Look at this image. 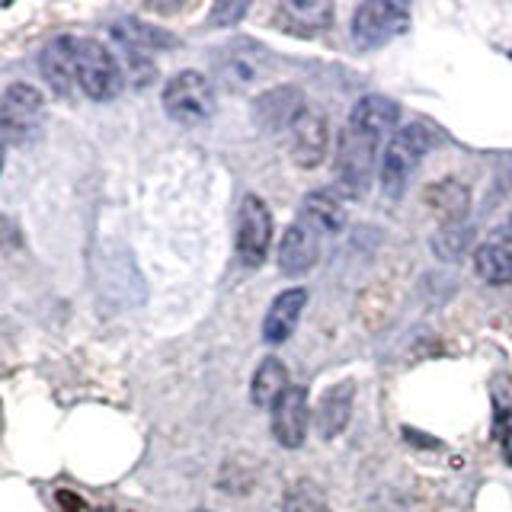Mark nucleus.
Returning <instances> with one entry per match:
<instances>
[{"instance_id":"a878e982","label":"nucleus","mask_w":512,"mask_h":512,"mask_svg":"<svg viewBox=\"0 0 512 512\" xmlns=\"http://www.w3.org/2000/svg\"><path fill=\"white\" fill-rule=\"evenodd\" d=\"M0 170H4V144H0Z\"/></svg>"},{"instance_id":"4be33fe9","label":"nucleus","mask_w":512,"mask_h":512,"mask_svg":"<svg viewBox=\"0 0 512 512\" xmlns=\"http://www.w3.org/2000/svg\"><path fill=\"white\" fill-rule=\"evenodd\" d=\"M468 240H471V228H464V224H448V228L436 237V250L445 256V260H455V256L468 247Z\"/></svg>"},{"instance_id":"4468645a","label":"nucleus","mask_w":512,"mask_h":512,"mask_svg":"<svg viewBox=\"0 0 512 512\" xmlns=\"http://www.w3.org/2000/svg\"><path fill=\"white\" fill-rule=\"evenodd\" d=\"M74 55H77V36H58L45 45V52L39 58L42 77L48 80V87L61 96H71L77 90Z\"/></svg>"},{"instance_id":"a211bd4d","label":"nucleus","mask_w":512,"mask_h":512,"mask_svg":"<svg viewBox=\"0 0 512 512\" xmlns=\"http://www.w3.org/2000/svg\"><path fill=\"white\" fill-rule=\"evenodd\" d=\"M288 388H292V384H288V368L282 365V359L269 356L256 368L253 384H250V400L256 407H272Z\"/></svg>"},{"instance_id":"1a4fd4ad","label":"nucleus","mask_w":512,"mask_h":512,"mask_svg":"<svg viewBox=\"0 0 512 512\" xmlns=\"http://www.w3.org/2000/svg\"><path fill=\"white\" fill-rule=\"evenodd\" d=\"M272 244V215L260 196H244L237 215V256L244 266H260Z\"/></svg>"},{"instance_id":"9b49d317","label":"nucleus","mask_w":512,"mask_h":512,"mask_svg":"<svg viewBox=\"0 0 512 512\" xmlns=\"http://www.w3.org/2000/svg\"><path fill=\"white\" fill-rule=\"evenodd\" d=\"M327 138H330V132H327V119L320 116L317 109H308L304 106L298 116H295V122H292V128H288V144H292V160L298 167H317L320 160H324V154H327Z\"/></svg>"},{"instance_id":"2eb2a0df","label":"nucleus","mask_w":512,"mask_h":512,"mask_svg":"<svg viewBox=\"0 0 512 512\" xmlns=\"http://www.w3.org/2000/svg\"><path fill=\"white\" fill-rule=\"evenodd\" d=\"M304 308H308V292H304V288H288V292L276 295V301L269 304L266 320H263V340L272 346L285 343L288 336L295 333Z\"/></svg>"},{"instance_id":"0eeeda50","label":"nucleus","mask_w":512,"mask_h":512,"mask_svg":"<svg viewBox=\"0 0 512 512\" xmlns=\"http://www.w3.org/2000/svg\"><path fill=\"white\" fill-rule=\"evenodd\" d=\"M410 29V10L404 4H391V0H372V4H359L352 13V42L365 52L388 45L391 39L404 36Z\"/></svg>"},{"instance_id":"b1692460","label":"nucleus","mask_w":512,"mask_h":512,"mask_svg":"<svg viewBox=\"0 0 512 512\" xmlns=\"http://www.w3.org/2000/svg\"><path fill=\"white\" fill-rule=\"evenodd\" d=\"M244 13H247V4H218V7L212 10V23H215V26H231V23H237Z\"/></svg>"},{"instance_id":"f8f14e48","label":"nucleus","mask_w":512,"mask_h":512,"mask_svg":"<svg viewBox=\"0 0 512 512\" xmlns=\"http://www.w3.org/2000/svg\"><path fill=\"white\" fill-rule=\"evenodd\" d=\"M276 23L292 36L314 39L333 23V4L327 0H282L276 7Z\"/></svg>"},{"instance_id":"dca6fc26","label":"nucleus","mask_w":512,"mask_h":512,"mask_svg":"<svg viewBox=\"0 0 512 512\" xmlns=\"http://www.w3.org/2000/svg\"><path fill=\"white\" fill-rule=\"evenodd\" d=\"M352 397H356V384L340 381V384H333V388H327L324 397L317 400L314 423H317V432L324 439L340 436V432L346 429L349 416H352Z\"/></svg>"},{"instance_id":"393cba45","label":"nucleus","mask_w":512,"mask_h":512,"mask_svg":"<svg viewBox=\"0 0 512 512\" xmlns=\"http://www.w3.org/2000/svg\"><path fill=\"white\" fill-rule=\"evenodd\" d=\"M77 512V509H74ZM80 512H119V509H80Z\"/></svg>"},{"instance_id":"f03ea898","label":"nucleus","mask_w":512,"mask_h":512,"mask_svg":"<svg viewBox=\"0 0 512 512\" xmlns=\"http://www.w3.org/2000/svg\"><path fill=\"white\" fill-rule=\"evenodd\" d=\"M343 221H346L343 205L330 192H311V196H304L295 224L285 231L279 244V269L285 276L308 272L320 260V253H324V240L340 231Z\"/></svg>"},{"instance_id":"20e7f679","label":"nucleus","mask_w":512,"mask_h":512,"mask_svg":"<svg viewBox=\"0 0 512 512\" xmlns=\"http://www.w3.org/2000/svg\"><path fill=\"white\" fill-rule=\"evenodd\" d=\"M164 109L173 122L199 128L215 116V87L199 71H180L164 87Z\"/></svg>"},{"instance_id":"6e6552de","label":"nucleus","mask_w":512,"mask_h":512,"mask_svg":"<svg viewBox=\"0 0 512 512\" xmlns=\"http://www.w3.org/2000/svg\"><path fill=\"white\" fill-rule=\"evenodd\" d=\"M269 71V48L253 39H234L215 52V74L224 90L240 93Z\"/></svg>"},{"instance_id":"ddd939ff","label":"nucleus","mask_w":512,"mask_h":512,"mask_svg":"<svg viewBox=\"0 0 512 512\" xmlns=\"http://www.w3.org/2000/svg\"><path fill=\"white\" fill-rule=\"evenodd\" d=\"M477 276L490 285H509L512 282V221L500 224L474 253Z\"/></svg>"},{"instance_id":"aec40b11","label":"nucleus","mask_w":512,"mask_h":512,"mask_svg":"<svg viewBox=\"0 0 512 512\" xmlns=\"http://www.w3.org/2000/svg\"><path fill=\"white\" fill-rule=\"evenodd\" d=\"M426 202L436 208V212H442L448 224H455L464 212H468V189H464L458 180H445L439 186L426 189Z\"/></svg>"},{"instance_id":"5701e85b","label":"nucleus","mask_w":512,"mask_h":512,"mask_svg":"<svg viewBox=\"0 0 512 512\" xmlns=\"http://www.w3.org/2000/svg\"><path fill=\"white\" fill-rule=\"evenodd\" d=\"M493 436L500 442V452L503 458L512 464V400L509 404H500L493 413Z\"/></svg>"},{"instance_id":"f257e3e1","label":"nucleus","mask_w":512,"mask_h":512,"mask_svg":"<svg viewBox=\"0 0 512 512\" xmlns=\"http://www.w3.org/2000/svg\"><path fill=\"white\" fill-rule=\"evenodd\" d=\"M400 119V106L388 96H365L356 103L336 148V183L346 196L359 199L375 176L381 148L388 144L391 128Z\"/></svg>"},{"instance_id":"423d86ee","label":"nucleus","mask_w":512,"mask_h":512,"mask_svg":"<svg viewBox=\"0 0 512 512\" xmlns=\"http://www.w3.org/2000/svg\"><path fill=\"white\" fill-rule=\"evenodd\" d=\"M74 74H77V87L84 90L90 100L106 103L122 90V68L116 55L96 39H77Z\"/></svg>"},{"instance_id":"f3484780","label":"nucleus","mask_w":512,"mask_h":512,"mask_svg":"<svg viewBox=\"0 0 512 512\" xmlns=\"http://www.w3.org/2000/svg\"><path fill=\"white\" fill-rule=\"evenodd\" d=\"M301 93L295 87H279V90H269L260 96V103H256V122L263 128H292L295 116L301 112Z\"/></svg>"},{"instance_id":"412c9836","label":"nucleus","mask_w":512,"mask_h":512,"mask_svg":"<svg viewBox=\"0 0 512 512\" xmlns=\"http://www.w3.org/2000/svg\"><path fill=\"white\" fill-rule=\"evenodd\" d=\"M282 506L285 512H324V493L311 480H298V484L285 490Z\"/></svg>"},{"instance_id":"bb28decb","label":"nucleus","mask_w":512,"mask_h":512,"mask_svg":"<svg viewBox=\"0 0 512 512\" xmlns=\"http://www.w3.org/2000/svg\"><path fill=\"white\" fill-rule=\"evenodd\" d=\"M196 512H208V509H196Z\"/></svg>"},{"instance_id":"9d476101","label":"nucleus","mask_w":512,"mask_h":512,"mask_svg":"<svg viewBox=\"0 0 512 512\" xmlns=\"http://www.w3.org/2000/svg\"><path fill=\"white\" fill-rule=\"evenodd\" d=\"M308 423H311V404H308V391L301 384H292L276 404H272V436L282 448H298L308 436Z\"/></svg>"},{"instance_id":"6ab92c4d","label":"nucleus","mask_w":512,"mask_h":512,"mask_svg":"<svg viewBox=\"0 0 512 512\" xmlns=\"http://www.w3.org/2000/svg\"><path fill=\"white\" fill-rule=\"evenodd\" d=\"M112 36H116L125 52H132L135 58L141 52H151V48H164V45H173V36L167 32H160L148 23H138V20H125V23H116L112 26Z\"/></svg>"},{"instance_id":"39448f33","label":"nucleus","mask_w":512,"mask_h":512,"mask_svg":"<svg viewBox=\"0 0 512 512\" xmlns=\"http://www.w3.org/2000/svg\"><path fill=\"white\" fill-rule=\"evenodd\" d=\"M45 96L32 84H10L0 96V135L10 144H29L42 135Z\"/></svg>"},{"instance_id":"7ed1b4c3","label":"nucleus","mask_w":512,"mask_h":512,"mask_svg":"<svg viewBox=\"0 0 512 512\" xmlns=\"http://www.w3.org/2000/svg\"><path fill=\"white\" fill-rule=\"evenodd\" d=\"M432 128L413 122L397 128V132L388 138L381 151V189L388 199H400L404 189L410 183L413 170L420 167V160L426 157V151L432 148Z\"/></svg>"}]
</instances>
